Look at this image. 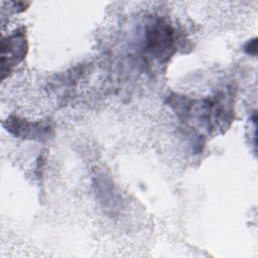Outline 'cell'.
I'll use <instances>...</instances> for the list:
<instances>
[{"label": "cell", "mask_w": 258, "mask_h": 258, "mask_svg": "<svg viewBox=\"0 0 258 258\" xmlns=\"http://www.w3.org/2000/svg\"><path fill=\"white\" fill-rule=\"evenodd\" d=\"M243 50L245 51V53H247L248 55H252V56H256L257 54V37H254L252 39H249L244 47Z\"/></svg>", "instance_id": "277c9868"}, {"label": "cell", "mask_w": 258, "mask_h": 258, "mask_svg": "<svg viewBox=\"0 0 258 258\" xmlns=\"http://www.w3.org/2000/svg\"><path fill=\"white\" fill-rule=\"evenodd\" d=\"M174 28L164 19L157 18L146 29L145 50L161 63L167 62L175 52Z\"/></svg>", "instance_id": "6da1fadb"}, {"label": "cell", "mask_w": 258, "mask_h": 258, "mask_svg": "<svg viewBox=\"0 0 258 258\" xmlns=\"http://www.w3.org/2000/svg\"><path fill=\"white\" fill-rule=\"evenodd\" d=\"M2 125L13 136L25 140L45 142L54 135L53 127L48 121H29L17 115L8 116Z\"/></svg>", "instance_id": "7a4b0ae2"}, {"label": "cell", "mask_w": 258, "mask_h": 258, "mask_svg": "<svg viewBox=\"0 0 258 258\" xmlns=\"http://www.w3.org/2000/svg\"><path fill=\"white\" fill-rule=\"evenodd\" d=\"M28 51V41L25 27L15 29L1 40V74L2 80L20 63Z\"/></svg>", "instance_id": "3957f363"}]
</instances>
